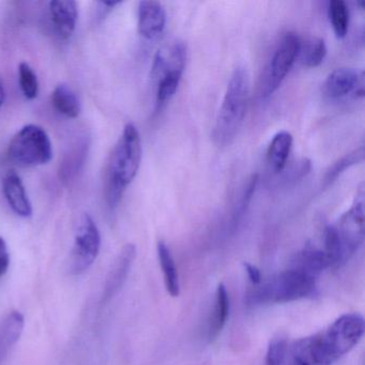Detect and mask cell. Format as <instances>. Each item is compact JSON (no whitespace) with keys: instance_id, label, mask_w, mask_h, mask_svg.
I'll return each mask as SVG.
<instances>
[{"instance_id":"6da1fadb","label":"cell","mask_w":365,"mask_h":365,"mask_svg":"<svg viewBox=\"0 0 365 365\" xmlns=\"http://www.w3.org/2000/svg\"><path fill=\"white\" fill-rule=\"evenodd\" d=\"M364 329L360 314H344L324 330L294 341L290 349L292 365L334 364L361 341Z\"/></svg>"},{"instance_id":"7a4b0ae2","label":"cell","mask_w":365,"mask_h":365,"mask_svg":"<svg viewBox=\"0 0 365 365\" xmlns=\"http://www.w3.org/2000/svg\"><path fill=\"white\" fill-rule=\"evenodd\" d=\"M142 161L140 132L128 123L108 159L104 179V195L110 209L116 208L128 185L134 180Z\"/></svg>"},{"instance_id":"3957f363","label":"cell","mask_w":365,"mask_h":365,"mask_svg":"<svg viewBox=\"0 0 365 365\" xmlns=\"http://www.w3.org/2000/svg\"><path fill=\"white\" fill-rule=\"evenodd\" d=\"M249 93V74L245 68H236L230 76L213 127L212 138L217 146H228L236 138L247 114Z\"/></svg>"},{"instance_id":"277c9868","label":"cell","mask_w":365,"mask_h":365,"mask_svg":"<svg viewBox=\"0 0 365 365\" xmlns=\"http://www.w3.org/2000/svg\"><path fill=\"white\" fill-rule=\"evenodd\" d=\"M315 290V277L292 268L252 286L245 300L249 305L287 303L309 298Z\"/></svg>"},{"instance_id":"5b68a950","label":"cell","mask_w":365,"mask_h":365,"mask_svg":"<svg viewBox=\"0 0 365 365\" xmlns=\"http://www.w3.org/2000/svg\"><path fill=\"white\" fill-rule=\"evenodd\" d=\"M8 155L14 163L22 168L46 165L53 158L50 136L39 125H25L10 142Z\"/></svg>"},{"instance_id":"8992f818","label":"cell","mask_w":365,"mask_h":365,"mask_svg":"<svg viewBox=\"0 0 365 365\" xmlns=\"http://www.w3.org/2000/svg\"><path fill=\"white\" fill-rule=\"evenodd\" d=\"M299 46L300 39L296 34L288 33L282 38L262 78L260 96L262 98L272 95L281 86L298 58Z\"/></svg>"},{"instance_id":"52a82bcc","label":"cell","mask_w":365,"mask_h":365,"mask_svg":"<svg viewBox=\"0 0 365 365\" xmlns=\"http://www.w3.org/2000/svg\"><path fill=\"white\" fill-rule=\"evenodd\" d=\"M334 226L346 262L358 251L364 240V185L361 183L354 202Z\"/></svg>"},{"instance_id":"ba28073f","label":"cell","mask_w":365,"mask_h":365,"mask_svg":"<svg viewBox=\"0 0 365 365\" xmlns=\"http://www.w3.org/2000/svg\"><path fill=\"white\" fill-rule=\"evenodd\" d=\"M101 247V235L97 224L88 213L81 217L72 250L70 272L81 274L86 271L97 258Z\"/></svg>"},{"instance_id":"9c48e42d","label":"cell","mask_w":365,"mask_h":365,"mask_svg":"<svg viewBox=\"0 0 365 365\" xmlns=\"http://www.w3.org/2000/svg\"><path fill=\"white\" fill-rule=\"evenodd\" d=\"M138 29L147 40L159 37L166 25V12L163 5L155 0H143L138 4Z\"/></svg>"},{"instance_id":"30bf717a","label":"cell","mask_w":365,"mask_h":365,"mask_svg":"<svg viewBox=\"0 0 365 365\" xmlns=\"http://www.w3.org/2000/svg\"><path fill=\"white\" fill-rule=\"evenodd\" d=\"M136 257V247L132 243H128L121 250L119 255L117 256L108 277H106V286H104L103 302H108L110 299L114 298L119 290L123 288L132 264Z\"/></svg>"},{"instance_id":"8fae6325","label":"cell","mask_w":365,"mask_h":365,"mask_svg":"<svg viewBox=\"0 0 365 365\" xmlns=\"http://www.w3.org/2000/svg\"><path fill=\"white\" fill-rule=\"evenodd\" d=\"M187 63V44L185 42H173L158 51L151 68V78L157 82L168 72L185 71Z\"/></svg>"},{"instance_id":"7c38bea8","label":"cell","mask_w":365,"mask_h":365,"mask_svg":"<svg viewBox=\"0 0 365 365\" xmlns=\"http://www.w3.org/2000/svg\"><path fill=\"white\" fill-rule=\"evenodd\" d=\"M3 191L12 210L22 217L33 215V206L25 190L20 175L14 170H8L3 178Z\"/></svg>"},{"instance_id":"4fadbf2b","label":"cell","mask_w":365,"mask_h":365,"mask_svg":"<svg viewBox=\"0 0 365 365\" xmlns=\"http://www.w3.org/2000/svg\"><path fill=\"white\" fill-rule=\"evenodd\" d=\"M51 18L59 37L68 39L73 35L78 22V4L73 0H57L50 3Z\"/></svg>"},{"instance_id":"5bb4252c","label":"cell","mask_w":365,"mask_h":365,"mask_svg":"<svg viewBox=\"0 0 365 365\" xmlns=\"http://www.w3.org/2000/svg\"><path fill=\"white\" fill-rule=\"evenodd\" d=\"M361 73L351 68H339L329 74L324 83V93L331 99L345 97L356 89Z\"/></svg>"},{"instance_id":"9a60e30c","label":"cell","mask_w":365,"mask_h":365,"mask_svg":"<svg viewBox=\"0 0 365 365\" xmlns=\"http://www.w3.org/2000/svg\"><path fill=\"white\" fill-rule=\"evenodd\" d=\"M327 268H330V264L326 254L313 245H307L292 260V269L302 271L315 279Z\"/></svg>"},{"instance_id":"2e32d148","label":"cell","mask_w":365,"mask_h":365,"mask_svg":"<svg viewBox=\"0 0 365 365\" xmlns=\"http://www.w3.org/2000/svg\"><path fill=\"white\" fill-rule=\"evenodd\" d=\"M230 296L224 284H220L215 292V307L208 326V341L212 343L221 333L230 315Z\"/></svg>"},{"instance_id":"e0dca14e","label":"cell","mask_w":365,"mask_h":365,"mask_svg":"<svg viewBox=\"0 0 365 365\" xmlns=\"http://www.w3.org/2000/svg\"><path fill=\"white\" fill-rule=\"evenodd\" d=\"M292 146V135L287 131H281L273 136L268 150L267 161L274 173L283 172Z\"/></svg>"},{"instance_id":"ac0fdd59","label":"cell","mask_w":365,"mask_h":365,"mask_svg":"<svg viewBox=\"0 0 365 365\" xmlns=\"http://www.w3.org/2000/svg\"><path fill=\"white\" fill-rule=\"evenodd\" d=\"M157 251L166 290L170 296L178 297L180 294V282H179L178 270L170 247L164 241H159Z\"/></svg>"},{"instance_id":"d6986e66","label":"cell","mask_w":365,"mask_h":365,"mask_svg":"<svg viewBox=\"0 0 365 365\" xmlns=\"http://www.w3.org/2000/svg\"><path fill=\"white\" fill-rule=\"evenodd\" d=\"M51 99L54 108L63 116L76 118L80 115V100L68 85H58L53 91Z\"/></svg>"},{"instance_id":"ffe728a7","label":"cell","mask_w":365,"mask_h":365,"mask_svg":"<svg viewBox=\"0 0 365 365\" xmlns=\"http://www.w3.org/2000/svg\"><path fill=\"white\" fill-rule=\"evenodd\" d=\"M327 46L324 39L311 37L300 41L298 57L300 63L307 68H316L326 58Z\"/></svg>"},{"instance_id":"44dd1931","label":"cell","mask_w":365,"mask_h":365,"mask_svg":"<svg viewBox=\"0 0 365 365\" xmlns=\"http://www.w3.org/2000/svg\"><path fill=\"white\" fill-rule=\"evenodd\" d=\"M364 160V146H360L354 150L350 151L341 159L332 164L327 170L324 178V187L332 185L339 176H341L346 170L361 163Z\"/></svg>"},{"instance_id":"7402d4cb","label":"cell","mask_w":365,"mask_h":365,"mask_svg":"<svg viewBox=\"0 0 365 365\" xmlns=\"http://www.w3.org/2000/svg\"><path fill=\"white\" fill-rule=\"evenodd\" d=\"M328 14L335 36L339 39H343L347 35L349 27V11L347 5L343 0H331L329 3Z\"/></svg>"},{"instance_id":"603a6c76","label":"cell","mask_w":365,"mask_h":365,"mask_svg":"<svg viewBox=\"0 0 365 365\" xmlns=\"http://www.w3.org/2000/svg\"><path fill=\"white\" fill-rule=\"evenodd\" d=\"M183 72L173 71L164 74L157 81V108H161L165 106L176 93L180 84Z\"/></svg>"},{"instance_id":"cb8c5ba5","label":"cell","mask_w":365,"mask_h":365,"mask_svg":"<svg viewBox=\"0 0 365 365\" xmlns=\"http://www.w3.org/2000/svg\"><path fill=\"white\" fill-rule=\"evenodd\" d=\"M19 81L21 91L26 99L34 100L39 93V82L37 74L27 63H21L19 66Z\"/></svg>"},{"instance_id":"d4e9b609","label":"cell","mask_w":365,"mask_h":365,"mask_svg":"<svg viewBox=\"0 0 365 365\" xmlns=\"http://www.w3.org/2000/svg\"><path fill=\"white\" fill-rule=\"evenodd\" d=\"M257 182V175H253L247 181V185H245V190H243L242 194L239 198V202H237L236 207H235L234 212H232V222H230V228H232V230L237 227L239 222L242 220L243 215L247 212V207H249L252 197H253Z\"/></svg>"},{"instance_id":"484cf974","label":"cell","mask_w":365,"mask_h":365,"mask_svg":"<svg viewBox=\"0 0 365 365\" xmlns=\"http://www.w3.org/2000/svg\"><path fill=\"white\" fill-rule=\"evenodd\" d=\"M287 341L285 337L277 336L271 339L266 354V365H282L287 356Z\"/></svg>"},{"instance_id":"4316f807","label":"cell","mask_w":365,"mask_h":365,"mask_svg":"<svg viewBox=\"0 0 365 365\" xmlns=\"http://www.w3.org/2000/svg\"><path fill=\"white\" fill-rule=\"evenodd\" d=\"M24 327V318L20 312H12L4 324V339L8 345H12L18 341Z\"/></svg>"},{"instance_id":"83f0119b","label":"cell","mask_w":365,"mask_h":365,"mask_svg":"<svg viewBox=\"0 0 365 365\" xmlns=\"http://www.w3.org/2000/svg\"><path fill=\"white\" fill-rule=\"evenodd\" d=\"M10 264V254L8 251L7 243L0 237V277L7 272Z\"/></svg>"},{"instance_id":"f1b7e54d","label":"cell","mask_w":365,"mask_h":365,"mask_svg":"<svg viewBox=\"0 0 365 365\" xmlns=\"http://www.w3.org/2000/svg\"><path fill=\"white\" fill-rule=\"evenodd\" d=\"M243 266H245V271H247V277H249L252 285H258V284L262 281V273H260L259 269L250 264V262H245Z\"/></svg>"},{"instance_id":"f546056e","label":"cell","mask_w":365,"mask_h":365,"mask_svg":"<svg viewBox=\"0 0 365 365\" xmlns=\"http://www.w3.org/2000/svg\"><path fill=\"white\" fill-rule=\"evenodd\" d=\"M6 99V91L3 83L0 82V106H3Z\"/></svg>"}]
</instances>
